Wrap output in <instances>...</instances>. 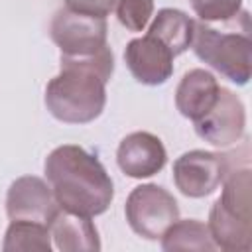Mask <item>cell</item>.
<instances>
[{
    "label": "cell",
    "mask_w": 252,
    "mask_h": 252,
    "mask_svg": "<svg viewBox=\"0 0 252 252\" xmlns=\"http://www.w3.org/2000/svg\"><path fill=\"white\" fill-rule=\"evenodd\" d=\"M114 73L110 47L89 57H63L61 71L45 87V106L65 124H89L106 104V83Z\"/></svg>",
    "instance_id": "cell-1"
},
{
    "label": "cell",
    "mask_w": 252,
    "mask_h": 252,
    "mask_svg": "<svg viewBox=\"0 0 252 252\" xmlns=\"http://www.w3.org/2000/svg\"><path fill=\"white\" fill-rule=\"evenodd\" d=\"M47 183L59 209L96 217L114 199V183L100 159L75 144H63L49 152L43 163Z\"/></svg>",
    "instance_id": "cell-2"
},
{
    "label": "cell",
    "mask_w": 252,
    "mask_h": 252,
    "mask_svg": "<svg viewBox=\"0 0 252 252\" xmlns=\"http://www.w3.org/2000/svg\"><path fill=\"white\" fill-rule=\"evenodd\" d=\"M191 47L195 55L236 85H246L252 75L250 16L244 10L236 30H217L207 22H195Z\"/></svg>",
    "instance_id": "cell-3"
},
{
    "label": "cell",
    "mask_w": 252,
    "mask_h": 252,
    "mask_svg": "<svg viewBox=\"0 0 252 252\" xmlns=\"http://www.w3.org/2000/svg\"><path fill=\"white\" fill-rule=\"evenodd\" d=\"M124 215L130 228L138 236L146 240H159L179 219V207L167 189L156 183H144L130 191Z\"/></svg>",
    "instance_id": "cell-4"
},
{
    "label": "cell",
    "mask_w": 252,
    "mask_h": 252,
    "mask_svg": "<svg viewBox=\"0 0 252 252\" xmlns=\"http://www.w3.org/2000/svg\"><path fill=\"white\" fill-rule=\"evenodd\" d=\"M106 32V18L79 14L69 8L57 10L49 26V35L63 57H89L102 51L108 47Z\"/></svg>",
    "instance_id": "cell-5"
},
{
    "label": "cell",
    "mask_w": 252,
    "mask_h": 252,
    "mask_svg": "<svg viewBox=\"0 0 252 252\" xmlns=\"http://www.w3.org/2000/svg\"><path fill=\"white\" fill-rule=\"evenodd\" d=\"M228 169V156L207 150H191L173 161V183L185 197L201 199L219 189Z\"/></svg>",
    "instance_id": "cell-6"
},
{
    "label": "cell",
    "mask_w": 252,
    "mask_h": 252,
    "mask_svg": "<svg viewBox=\"0 0 252 252\" xmlns=\"http://www.w3.org/2000/svg\"><path fill=\"white\" fill-rule=\"evenodd\" d=\"M193 124L201 140L217 148H228L240 142L244 136L246 110L236 93L220 87L219 98L213 104V108Z\"/></svg>",
    "instance_id": "cell-7"
},
{
    "label": "cell",
    "mask_w": 252,
    "mask_h": 252,
    "mask_svg": "<svg viewBox=\"0 0 252 252\" xmlns=\"http://www.w3.org/2000/svg\"><path fill=\"white\" fill-rule=\"evenodd\" d=\"M57 211L59 205L49 183L37 175L14 179L6 193V215L10 220H33L49 226Z\"/></svg>",
    "instance_id": "cell-8"
},
{
    "label": "cell",
    "mask_w": 252,
    "mask_h": 252,
    "mask_svg": "<svg viewBox=\"0 0 252 252\" xmlns=\"http://www.w3.org/2000/svg\"><path fill=\"white\" fill-rule=\"evenodd\" d=\"M173 53L158 37L146 33L130 39L124 49V61L132 77L148 87L163 85L173 73Z\"/></svg>",
    "instance_id": "cell-9"
},
{
    "label": "cell",
    "mask_w": 252,
    "mask_h": 252,
    "mask_svg": "<svg viewBox=\"0 0 252 252\" xmlns=\"http://www.w3.org/2000/svg\"><path fill=\"white\" fill-rule=\"evenodd\" d=\"M167 161L161 140L152 132H132L118 144L116 163L132 179H146L163 169Z\"/></svg>",
    "instance_id": "cell-10"
},
{
    "label": "cell",
    "mask_w": 252,
    "mask_h": 252,
    "mask_svg": "<svg viewBox=\"0 0 252 252\" xmlns=\"http://www.w3.org/2000/svg\"><path fill=\"white\" fill-rule=\"evenodd\" d=\"M220 85L213 73L205 69L187 71L175 89V106L181 116L191 122L203 118L219 98Z\"/></svg>",
    "instance_id": "cell-11"
},
{
    "label": "cell",
    "mask_w": 252,
    "mask_h": 252,
    "mask_svg": "<svg viewBox=\"0 0 252 252\" xmlns=\"http://www.w3.org/2000/svg\"><path fill=\"white\" fill-rule=\"evenodd\" d=\"M49 234L57 250L81 252V250H100V238L91 217L75 215L59 209L49 222Z\"/></svg>",
    "instance_id": "cell-12"
},
{
    "label": "cell",
    "mask_w": 252,
    "mask_h": 252,
    "mask_svg": "<svg viewBox=\"0 0 252 252\" xmlns=\"http://www.w3.org/2000/svg\"><path fill=\"white\" fill-rule=\"evenodd\" d=\"M209 232L217 248L226 252H250L252 248V220L238 219L226 213L219 201L213 203L209 213Z\"/></svg>",
    "instance_id": "cell-13"
},
{
    "label": "cell",
    "mask_w": 252,
    "mask_h": 252,
    "mask_svg": "<svg viewBox=\"0 0 252 252\" xmlns=\"http://www.w3.org/2000/svg\"><path fill=\"white\" fill-rule=\"evenodd\" d=\"M193 28L195 22L185 12L177 8H161L154 18V22L150 24L148 33L158 37L177 57L191 47Z\"/></svg>",
    "instance_id": "cell-14"
},
{
    "label": "cell",
    "mask_w": 252,
    "mask_h": 252,
    "mask_svg": "<svg viewBox=\"0 0 252 252\" xmlns=\"http://www.w3.org/2000/svg\"><path fill=\"white\" fill-rule=\"evenodd\" d=\"M161 248L165 252L173 250H199V252H213L217 246L211 238L209 226L197 219L175 220L159 238Z\"/></svg>",
    "instance_id": "cell-15"
},
{
    "label": "cell",
    "mask_w": 252,
    "mask_h": 252,
    "mask_svg": "<svg viewBox=\"0 0 252 252\" xmlns=\"http://www.w3.org/2000/svg\"><path fill=\"white\" fill-rule=\"evenodd\" d=\"M4 252H49L51 250V234L49 226L33 220H10L4 234Z\"/></svg>",
    "instance_id": "cell-16"
},
{
    "label": "cell",
    "mask_w": 252,
    "mask_h": 252,
    "mask_svg": "<svg viewBox=\"0 0 252 252\" xmlns=\"http://www.w3.org/2000/svg\"><path fill=\"white\" fill-rule=\"evenodd\" d=\"M114 8L118 22L126 30L142 32L154 14V0H116Z\"/></svg>",
    "instance_id": "cell-17"
},
{
    "label": "cell",
    "mask_w": 252,
    "mask_h": 252,
    "mask_svg": "<svg viewBox=\"0 0 252 252\" xmlns=\"http://www.w3.org/2000/svg\"><path fill=\"white\" fill-rule=\"evenodd\" d=\"M201 22H228L242 10V0H189Z\"/></svg>",
    "instance_id": "cell-18"
},
{
    "label": "cell",
    "mask_w": 252,
    "mask_h": 252,
    "mask_svg": "<svg viewBox=\"0 0 252 252\" xmlns=\"http://www.w3.org/2000/svg\"><path fill=\"white\" fill-rule=\"evenodd\" d=\"M116 6V0H65V8L79 12V14H89V16H98L106 18Z\"/></svg>",
    "instance_id": "cell-19"
}]
</instances>
